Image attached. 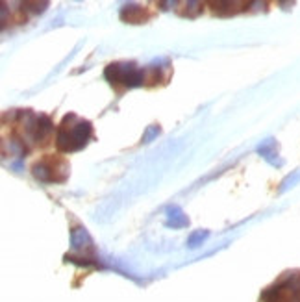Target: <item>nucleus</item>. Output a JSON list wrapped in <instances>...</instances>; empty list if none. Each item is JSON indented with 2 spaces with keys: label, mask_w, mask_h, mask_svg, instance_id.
I'll list each match as a JSON object with an SVG mask.
<instances>
[{
  "label": "nucleus",
  "mask_w": 300,
  "mask_h": 302,
  "mask_svg": "<svg viewBox=\"0 0 300 302\" xmlns=\"http://www.w3.org/2000/svg\"><path fill=\"white\" fill-rule=\"evenodd\" d=\"M93 137V126L89 120L78 119L74 113L63 117L56 134V146L59 152L82 150Z\"/></svg>",
  "instance_id": "1"
},
{
  "label": "nucleus",
  "mask_w": 300,
  "mask_h": 302,
  "mask_svg": "<svg viewBox=\"0 0 300 302\" xmlns=\"http://www.w3.org/2000/svg\"><path fill=\"white\" fill-rule=\"evenodd\" d=\"M104 76L111 85L122 83L124 87H137L148 82L147 71L139 69L136 63H111L106 67Z\"/></svg>",
  "instance_id": "2"
},
{
  "label": "nucleus",
  "mask_w": 300,
  "mask_h": 302,
  "mask_svg": "<svg viewBox=\"0 0 300 302\" xmlns=\"http://www.w3.org/2000/svg\"><path fill=\"white\" fill-rule=\"evenodd\" d=\"M32 174L36 180L43 184H59L65 182L63 176H69V165L63 160L45 158L32 167Z\"/></svg>",
  "instance_id": "3"
},
{
  "label": "nucleus",
  "mask_w": 300,
  "mask_h": 302,
  "mask_svg": "<svg viewBox=\"0 0 300 302\" xmlns=\"http://www.w3.org/2000/svg\"><path fill=\"white\" fill-rule=\"evenodd\" d=\"M71 247L80 252H93V239L87 234V230L82 226L71 230Z\"/></svg>",
  "instance_id": "4"
},
{
  "label": "nucleus",
  "mask_w": 300,
  "mask_h": 302,
  "mask_svg": "<svg viewBox=\"0 0 300 302\" xmlns=\"http://www.w3.org/2000/svg\"><path fill=\"white\" fill-rule=\"evenodd\" d=\"M167 226H173V228H182V226H187L189 219L184 215V212L178 208V206H171L167 209Z\"/></svg>",
  "instance_id": "5"
},
{
  "label": "nucleus",
  "mask_w": 300,
  "mask_h": 302,
  "mask_svg": "<svg viewBox=\"0 0 300 302\" xmlns=\"http://www.w3.org/2000/svg\"><path fill=\"white\" fill-rule=\"evenodd\" d=\"M121 19L126 22H132V24H139V22L145 21V11L139 6H124L121 10Z\"/></svg>",
  "instance_id": "6"
},
{
  "label": "nucleus",
  "mask_w": 300,
  "mask_h": 302,
  "mask_svg": "<svg viewBox=\"0 0 300 302\" xmlns=\"http://www.w3.org/2000/svg\"><path fill=\"white\" fill-rule=\"evenodd\" d=\"M259 154H261V156H263L267 162H271L274 165L273 156H278V154H276V143H274L273 139H267L263 145L259 146Z\"/></svg>",
  "instance_id": "7"
},
{
  "label": "nucleus",
  "mask_w": 300,
  "mask_h": 302,
  "mask_svg": "<svg viewBox=\"0 0 300 302\" xmlns=\"http://www.w3.org/2000/svg\"><path fill=\"white\" fill-rule=\"evenodd\" d=\"M208 235H210L208 230H196V232H193V234L189 235V239H187V247H189V249H196V247L202 245V243L208 239Z\"/></svg>",
  "instance_id": "8"
},
{
  "label": "nucleus",
  "mask_w": 300,
  "mask_h": 302,
  "mask_svg": "<svg viewBox=\"0 0 300 302\" xmlns=\"http://www.w3.org/2000/svg\"><path fill=\"white\" fill-rule=\"evenodd\" d=\"M300 182V169L298 171H295L293 174H289V176L285 178L284 182H282V188H280V193H285L287 189H291L295 184H298Z\"/></svg>",
  "instance_id": "9"
},
{
  "label": "nucleus",
  "mask_w": 300,
  "mask_h": 302,
  "mask_svg": "<svg viewBox=\"0 0 300 302\" xmlns=\"http://www.w3.org/2000/svg\"><path fill=\"white\" fill-rule=\"evenodd\" d=\"M158 134H159V128H158V126H150V128H148V132L145 134V137H143V139H145V141H150L154 136H158Z\"/></svg>",
  "instance_id": "10"
}]
</instances>
